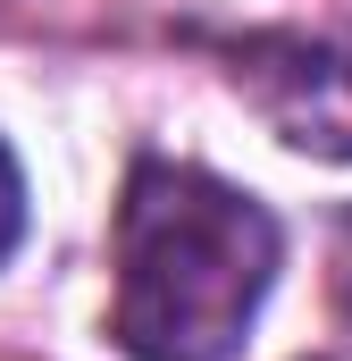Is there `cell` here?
Instances as JSON below:
<instances>
[{
	"instance_id": "6da1fadb",
	"label": "cell",
	"mask_w": 352,
	"mask_h": 361,
	"mask_svg": "<svg viewBox=\"0 0 352 361\" xmlns=\"http://www.w3.org/2000/svg\"><path fill=\"white\" fill-rule=\"evenodd\" d=\"M277 277V219L193 160H134L109 336L134 361H235Z\"/></svg>"
},
{
	"instance_id": "7a4b0ae2",
	"label": "cell",
	"mask_w": 352,
	"mask_h": 361,
	"mask_svg": "<svg viewBox=\"0 0 352 361\" xmlns=\"http://www.w3.org/2000/svg\"><path fill=\"white\" fill-rule=\"evenodd\" d=\"M235 85L277 126V143L319 152V160H352V42H319V34L252 42L235 59Z\"/></svg>"
},
{
	"instance_id": "3957f363",
	"label": "cell",
	"mask_w": 352,
	"mask_h": 361,
	"mask_svg": "<svg viewBox=\"0 0 352 361\" xmlns=\"http://www.w3.org/2000/svg\"><path fill=\"white\" fill-rule=\"evenodd\" d=\"M17 235H25V177H17V160L0 143V261L17 252Z\"/></svg>"
}]
</instances>
